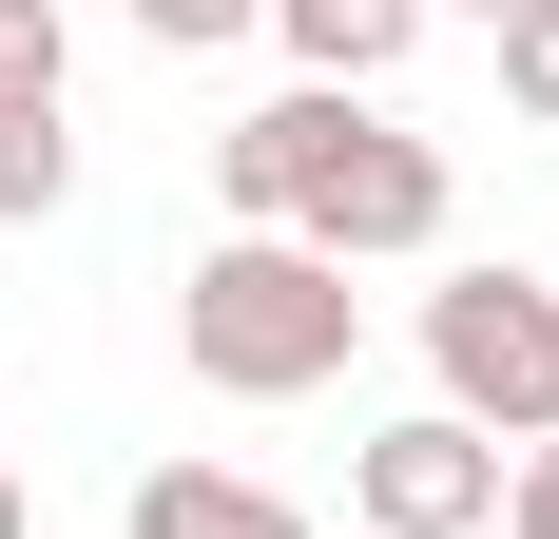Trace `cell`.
<instances>
[{
	"instance_id": "6",
	"label": "cell",
	"mask_w": 559,
	"mask_h": 539,
	"mask_svg": "<svg viewBox=\"0 0 559 539\" xmlns=\"http://www.w3.org/2000/svg\"><path fill=\"white\" fill-rule=\"evenodd\" d=\"M116 520H135V539H309V501H271L251 463H135Z\"/></svg>"
},
{
	"instance_id": "3",
	"label": "cell",
	"mask_w": 559,
	"mask_h": 539,
	"mask_svg": "<svg viewBox=\"0 0 559 539\" xmlns=\"http://www.w3.org/2000/svg\"><path fill=\"white\" fill-rule=\"evenodd\" d=\"M289 231H309L329 270H425V251L463 231V173H444V135H405V116L367 97V116H347V155L309 173V213H289Z\"/></svg>"
},
{
	"instance_id": "12",
	"label": "cell",
	"mask_w": 559,
	"mask_h": 539,
	"mask_svg": "<svg viewBox=\"0 0 559 539\" xmlns=\"http://www.w3.org/2000/svg\"><path fill=\"white\" fill-rule=\"evenodd\" d=\"M502 539H559V443H521V463H502Z\"/></svg>"
},
{
	"instance_id": "14",
	"label": "cell",
	"mask_w": 559,
	"mask_h": 539,
	"mask_svg": "<svg viewBox=\"0 0 559 539\" xmlns=\"http://www.w3.org/2000/svg\"><path fill=\"white\" fill-rule=\"evenodd\" d=\"M0 539H39V501H20V463H0Z\"/></svg>"
},
{
	"instance_id": "7",
	"label": "cell",
	"mask_w": 559,
	"mask_h": 539,
	"mask_svg": "<svg viewBox=\"0 0 559 539\" xmlns=\"http://www.w3.org/2000/svg\"><path fill=\"white\" fill-rule=\"evenodd\" d=\"M289 77H329V97H386V58L425 39V0H271Z\"/></svg>"
},
{
	"instance_id": "11",
	"label": "cell",
	"mask_w": 559,
	"mask_h": 539,
	"mask_svg": "<svg viewBox=\"0 0 559 539\" xmlns=\"http://www.w3.org/2000/svg\"><path fill=\"white\" fill-rule=\"evenodd\" d=\"M502 97L559 135V0H521V20H502Z\"/></svg>"
},
{
	"instance_id": "2",
	"label": "cell",
	"mask_w": 559,
	"mask_h": 539,
	"mask_svg": "<svg viewBox=\"0 0 559 539\" xmlns=\"http://www.w3.org/2000/svg\"><path fill=\"white\" fill-rule=\"evenodd\" d=\"M425 385H444V424H483L502 463L559 443V289L540 270H444V289H425Z\"/></svg>"
},
{
	"instance_id": "4",
	"label": "cell",
	"mask_w": 559,
	"mask_h": 539,
	"mask_svg": "<svg viewBox=\"0 0 559 539\" xmlns=\"http://www.w3.org/2000/svg\"><path fill=\"white\" fill-rule=\"evenodd\" d=\"M347 520L367 539H502V443L444 424V405H405V424L347 443Z\"/></svg>"
},
{
	"instance_id": "1",
	"label": "cell",
	"mask_w": 559,
	"mask_h": 539,
	"mask_svg": "<svg viewBox=\"0 0 559 539\" xmlns=\"http://www.w3.org/2000/svg\"><path fill=\"white\" fill-rule=\"evenodd\" d=\"M174 347H193L213 405H309L367 347V270H329L309 231H213L193 289H174Z\"/></svg>"
},
{
	"instance_id": "10",
	"label": "cell",
	"mask_w": 559,
	"mask_h": 539,
	"mask_svg": "<svg viewBox=\"0 0 559 539\" xmlns=\"http://www.w3.org/2000/svg\"><path fill=\"white\" fill-rule=\"evenodd\" d=\"M135 39H155V58H213V39H271V0H135Z\"/></svg>"
},
{
	"instance_id": "13",
	"label": "cell",
	"mask_w": 559,
	"mask_h": 539,
	"mask_svg": "<svg viewBox=\"0 0 559 539\" xmlns=\"http://www.w3.org/2000/svg\"><path fill=\"white\" fill-rule=\"evenodd\" d=\"M425 20H483V39H502V20H521V0H425Z\"/></svg>"
},
{
	"instance_id": "8",
	"label": "cell",
	"mask_w": 559,
	"mask_h": 539,
	"mask_svg": "<svg viewBox=\"0 0 559 539\" xmlns=\"http://www.w3.org/2000/svg\"><path fill=\"white\" fill-rule=\"evenodd\" d=\"M58 193H78V116H58V97H0V231H39Z\"/></svg>"
},
{
	"instance_id": "5",
	"label": "cell",
	"mask_w": 559,
	"mask_h": 539,
	"mask_svg": "<svg viewBox=\"0 0 559 539\" xmlns=\"http://www.w3.org/2000/svg\"><path fill=\"white\" fill-rule=\"evenodd\" d=\"M347 116H367V97H329V77H289V97H251V116H231V135H213L231 231H289V213H309V173L347 155Z\"/></svg>"
},
{
	"instance_id": "9",
	"label": "cell",
	"mask_w": 559,
	"mask_h": 539,
	"mask_svg": "<svg viewBox=\"0 0 559 539\" xmlns=\"http://www.w3.org/2000/svg\"><path fill=\"white\" fill-rule=\"evenodd\" d=\"M0 97H78V20L58 0H0Z\"/></svg>"
}]
</instances>
